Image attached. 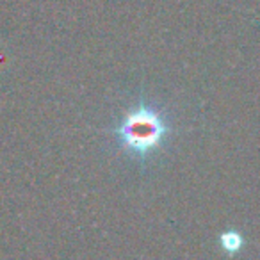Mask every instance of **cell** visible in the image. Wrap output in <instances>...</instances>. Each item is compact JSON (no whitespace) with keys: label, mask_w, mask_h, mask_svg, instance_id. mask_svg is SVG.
<instances>
[{"label":"cell","mask_w":260,"mask_h":260,"mask_svg":"<svg viewBox=\"0 0 260 260\" xmlns=\"http://www.w3.org/2000/svg\"><path fill=\"white\" fill-rule=\"evenodd\" d=\"M221 242H223V248H226V249L239 248V237L235 234H224L223 237H221Z\"/></svg>","instance_id":"7a4b0ae2"},{"label":"cell","mask_w":260,"mask_h":260,"mask_svg":"<svg viewBox=\"0 0 260 260\" xmlns=\"http://www.w3.org/2000/svg\"><path fill=\"white\" fill-rule=\"evenodd\" d=\"M168 123L162 112L148 104L130 109L116 128V139L128 153L146 157L160 148L168 138Z\"/></svg>","instance_id":"6da1fadb"}]
</instances>
